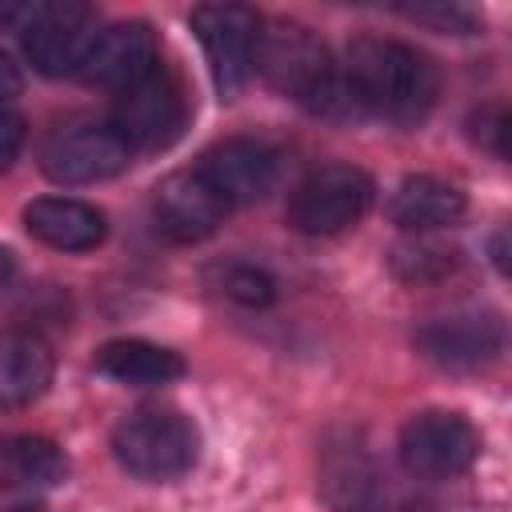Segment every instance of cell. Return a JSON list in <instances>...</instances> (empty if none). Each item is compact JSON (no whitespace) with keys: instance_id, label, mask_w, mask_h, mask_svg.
Instances as JSON below:
<instances>
[{"instance_id":"1","label":"cell","mask_w":512,"mask_h":512,"mask_svg":"<svg viewBox=\"0 0 512 512\" xmlns=\"http://www.w3.org/2000/svg\"><path fill=\"white\" fill-rule=\"evenodd\" d=\"M344 84L360 112H376L392 124H420L440 96L436 64L388 36H356L348 44Z\"/></svg>"},{"instance_id":"2","label":"cell","mask_w":512,"mask_h":512,"mask_svg":"<svg viewBox=\"0 0 512 512\" xmlns=\"http://www.w3.org/2000/svg\"><path fill=\"white\" fill-rule=\"evenodd\" d=\"M256 72L284 96L300 100L320 116H352L360 112L344 72L332 64L328 48L304 24H272L256 44Z\"/></svg>"},{"instance_id":"3","label":"cell","mask_w":512,"mask_h":512,"mask_svg":"<svg viewBox=\"0 0 512 512\" xmlns=\"http://www.w3.org/2000/svg\"><path fill=\"white\" fill-rule=\"evenodd\" d=\"M112 452L136 480H176L200 456L196 424L176 408H136L112 432Z\"/></svg>"},{"instance_id":"4","label":"cell","mask_w":512,"mask_h":512,"mask_svg":"<svg viewBox=\"0 0 512 512\" xmlns=\"http://www.w3.org/2000/svg\"><path fill=\"white\" fill-rule=\"evenodd\" d=\"M376 184L356 164H320L288 196V224L304 236H336L372 208Z\"/></svg>"},{"instance_id":"5","label":"cell","mask_w":512,"mask_h":512,"mask_svg":"<svg viewBox=\"0 0 512 512\" xmlns=\"http://www.w3.org/2000/svg\"><path fill=\"white\" fill-rule=\"evenodd\" d=\"M480 456V432L460 412H416L400 428V464L412 480L464 476Z\"/></svg>"},{"instance_id":"6","label":"cell","mask_w":512,"mask_h":512,"mask_svg":"<svg viewBox=\"0 0 512 512\" xmlns=\"http://www.w3.org/2000/svg\"><path fill=\"white\" fill-rule=\"evenodd\" d=\"M184 124H188V96L160 68H152L136 84L120 88V96L112 104V132L128 148H144V152L168 148L184 132Z\"/></svg>"},{"instance_id":"7","label":"cell","mask_w":512,"mask_h":512,"mask_svg":"<svg viewBox=\"0 0 512 512\" xmlns=\"http://www.w3.org/2000/svg\"><path fill=\"white\" fill-rule=\"evenodd\" d=\"M192 32L200 36L216 92L224 100L236 96L256 72L260 16L244 4H200L192 8Z\"/></svg>"},{"instance_id":"8","label":"cell","mask_w":512,"mask_h":512,"mask_svg":"<svg viewBox=\"0 0 512 512\" xmlns=\"http://www.w3.org/2000/svg\"><path fill=\"white\" fill-rule=\"evenodd\" d=\"M320 496L336 512H392L396 488L352 436L328 440L320 452Z\"/></svg>"},{"instance_id":"9","label":"cell","mask_w":512,"mask_h":512,"mask_svg":"<svg viewBox=\"0 0 512 512\" xmlns=\"http://www.w3.org/2000/svg\"><path fill=\"white\" fill-rule=\"evenodd\" d=\"M132 148L104 124H72L48 136L40 152V168L56 184H96L124 172Z\"/></svg>"},{"instance_id":"10","label":"cell","mask_w":512,"mask_h":512,"mask_svg":"<svg viewBox=\"0 0 512 512\" xmlns=\"http://www.w3.org/2000/svg\"><path fill=\"white\" fill-rule=\"evenodd\" d=\"M504 348V320L496 312H452L428 320L416 332V352L448 372H472L500 356Z\"/></svg>"},{"instance_id":"11","label":"cell","mask_w":512,"mask_h":512,"mask_svg":"<svg viewBox=\"0 0 512 512\" xmlns=\"http://www.w3.org/2000/svg\"><path fill=\"white\" fill-rule=\"evenodd\" d=\"M196 172L232 208V204H252L272 192V184L280 176V156L272 144H264L256 136H228L204 152Z\"/></svg>"},{"instance_id":"12","label":"cell","mask_w":512,"mask_h":512,"mask_svg":"<svg viewBox=\"0 0 512 512\" xmlns=\"http://www.w3.org/2000/svg\"><path fill=\"white\" fill-rule=\"evenodd\" d=\"M92 40V8L72 0H44L40 16L24 32V52L44 76H76Z\"/></svg>"},{"instance_id":"13","label":"cell","mask_w":512,"mask_h":512,"mask_svg":"<svg viewBox=\"0 0 512 512\" xmlns=\"http://www.w3.org/2000/svg\"><path fill=\"white\" fill-rule=\"evenodd\" d=\"M228 204L208 188L200 172H172L152 196L156 232L172 244H200L224 224Z\"/></svg>"},{"instance_id":"14","label":"cell","mask_w":512,"mask_h":512,"mask_svg":"<svg viewBox=\"0 0 512 512\" xmlns=\"http://www.w3.org/2000/svg\"><path fill=\"white\" fill-rule=\"evenodd\" d=\"M156 68V36L148 24L140 20H124V24H108L100 32H92L80 76L92 84H116L128 88L140 76H148Z\"/></svg>"},{"instance_id":"15","label":"cell","mask_w":512,"mask_h":512,"mask_svg":"<svg viewBox=\"0 0 512 512\" xmlns=\"http://www.w3.org/2000/svg\"><path fill=\"white\" fill-rule=\"evenodd\" d=\"M24 228L28 236H36L56 252H88L104 240L108 220L96 204L72 196H40L24 208Z\"/></svg>"},{"instance_id":"16","label":"cell","mask_w":512,"mask_h":512,"mask_svg":"<svg viewBox=\"0 0 512 512\" xmlns=\"http://www.w3.org/2000/svg\"><path fill=\"white\" fill-rule=\"evenodd\" d=\"M52 384V348L28 328H0V412L40 400Z\"/></svg>"},{"instance_id":"17","label":"cell","mask_w":512,"mask_h":512,"mask_svg":"<svg viewBox=\"0 0 512 512\" xmlns=\"http://www.w3.org/2000/svg\"><path fill=\"white\" fill-rule=\"evenodd\" d=\"M388 216L404 232H416L420 236V232L456 224L464 216V192L456 184H448V180H436V176H408L392 192Z\"/></svg>"},{"instance_id":"18","label":"cell","mask_w":512,"mask_h":512,"mask_svg":"<svg viewBox=\"0 0 512 512\" xmlns=\"http://www.w3.org/2000/svg\"><path fill=\"white\" fill-rule=\"evenodd\" d=\"M68 476L64 452L44 436H0V492H36Z\"/></svg>"},{"instance_id":"19","label":"cell","mask_w":512,"mask_h":512,"mask_svg":"<svg viewBox=\"0 0 512 512\" xmlns=\"http://www.w3.org/2000/svg\"><path fill=\"white\" fill-rule=\"evenodd\" d=\"M96 372H104L116 384H132V388H156V384H172L184 376V360L160 344L148 340H108L96 352Z\"/></svg>"},{"instance_id":"20","label":"cell","mask_w":512,"mask_h":512,"mask_svg":"<svg viewBox=\"0 0 512 512\" xmlns=\"http://www.w3.org/2000/svg\"><path fill=\"white\" fill-rule=\"evenodd\" d=\"M388 268L404 284H436L460 268V248L432 240V236H412V240H400L392 248Z\"/></svg>"},{"instance_id":"21","label":"cell","mask_w":512,"mask_h":512,"mask_svg":"<svg viewBox=\"0 0 512 512\" xmlns=\"http://www.w3.org/2000/svg\"><path fill=\"white\" fill-rule=\"evenodd\" d=\"M208 284L220 296H228L232 304H244V308H264L276 296L272 276L256 264H244V260H224V264L208 268Z\"/></svg>"},{"instance_id":"22","label":"cell","mask_w":512,"mask_h":512,"mask_svg":"<svg viewBox=\"0 0 512 512\" xmlns=\"http://www.w3.org/2000/svg\"><path fill=\"white\" fill-rule=\"evenodd\" d=\"M472 136L492 148L496 156H508V108L504 104H488L472 116Z\"/></svg>"},{"instance_id":"23","label":"cell","mask_w":512,"mask_h":512,"mask_svg":"<svg viewBox=\"0 0 512 512\" xmlns=\"http://www.w3.org/2000/svg\"><path fill=\"white\" fill-rule=\"evenodd\" d=\"M412 20H420V24H436V28H444V32H468L472 24H476V16L468 12V8H456V4H428V8H404Z\"/></svg>"},{"instance_id":"24","label":"cell","mask_w":512,"mask_h":512,"mask_svg":"<svg viewBox=\"0 0 512 512\" xmlns=\"http://www.w3.org/2000/svg\"><path fill=\"white\" fill-rule=\"evenodd\" d=\"M24 148V120L12 108H0V168H8Z\"/></svg>"},{"instance_id":"25","label":"cell","mask_w":512,"mask_h":512,"mask_svg":"<svg viewBox=\"0 0 512 512\" xmlns=\"http://www.w3.org/2000/svg\"><path fill=\"white\" fill-rule=\"evenodd\" d=\"M20 88H24L20 68L12 64V56H8V52H0V108H8V104L20 96Z\"/></svg>"},{"instance_id":"26","label":"cell","mask_w":512,"mask_h":512,"mask_svg":"<svg viewBox=\"0 0 512 512\" xmlns=\"http://www.w3.org/2000/svg\"><path fill=\"white\" fill-rule=\"evenodd\" d=\"M12 272H16V260H12V252H8V248H0V284H8V280H12Z\"/></svg>"}]
</instances>
